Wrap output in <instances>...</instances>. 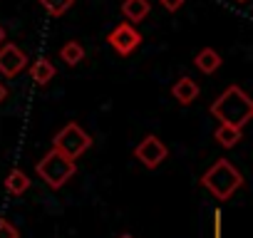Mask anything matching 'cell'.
<instances>
[{
    "label": "cell",
    "mask_w": 253,
    "mask_h": 238,
    "mask_svg": "<svg viewBox=\"0 0 253 238\" xmlns=\"http://www.w3.org/2000/svg\"><path fill=\"white\" fill-rule=\"evenodd\" d=\"M119 238H134V236H132V233H122Z\"/></svg>",
    "instance_id": "ffe728a7"
},
{
    "label": "cell",
    "mask_w": 253,
    "mask_h": 238,
    "mask_svg": "<svg viewBox=\"0 0 253 238\" xmlns=\"http://www.w3.org/2000/svg\"><path fill=\"white\" fill-rule=\"evenodd\" d=\"M5 42V30H3V25H0V45Z\"/></svg>",
    "instance_id": "d6986e66"
},
{
    "label": "cell",
    "mask_w": 253,
    "mask_h": 238,
    "mask_svg": "<svg viewBox=\"0 0 253 238\" xmlns=\"http://www.w3.org/2000/svg\"><path fill=\"white\" fill-rule=\"evenodd\" d=\"M0 238H20V231L8 218H0Z\"/></svg>",
    "instance_id": "2e32d148"
},
{
    "label": "cell",
    "mask_w": 253,
    "mask_h": 238,
    "mask_svg": "<svg viewBox=\"0 0 253 238\" xmlns=\"http://www.w3.org/2000/svg\"><path fill=\"white\" fill-rule=\"evenodd\" d=\"M40 5H42L52 18H60V15H65V13L75 5V0H40Z\"/></svg>",
    "instance_id": "9a60e30c"
},
{
    "label": "cell",
    "mask_w": 253,
    "mask_h": 238,
    "mask_svg": "<svg viewBox=\"0 0 253 238\" xmlns=\"http://www.w3.org/2000/svg\"><path fill=\"white\" fill-rule=\"evenodd\" d=\"M28 189H30L28 174L20 171V169H13V171L8 174V179H5V191H8L10 196H23Z\"/></svg>",
    "instance_id": "7c38bea8"
},
{
    "label": "cell",
    "mask_w": 253,
    "mask_h": 238,
    "mask_svg": "<svg viewBox=\"0 0 253 238\" xmlns=\"http://www.w3.org/2000/svg\"><path fill=\"white\" fill-rule=\"evenodd\" d=\"M159 3H162V8H164V10L176 13V10H181V8H184L186 0H159Z\"/></svg>",
    "instance_id": "e0dca14e"
},
{
    "label": "cell",
    "mask_w": 253,
    "mask_h": 238,
    "mask_svg": "<svg viewBox=\"0 0 253 238\" xmlns=\"http://www.w3.org/2000/svg\"><path fill=\"white\" fill-rule=\"evenodd\" d=\"M107 42L114 47V52H119L122 57L132 55L139 45H142V33L132 25V23H119L109 35H107Z\"/></svg>",
    "instance_id": "5b68a950"
},
{
    "label": "cell",
    "mask_w": 253,
    "mask_h": 238,
    "mask_svg": "<svg viewBox=\"0 0 253 238\" xmlns=\"http://www.w3.org/2000/svg\"><path fill=\"white\" fill-rule=\"evenodd\" d=\"M5 99H8V89H5V84H3V82H0V104H3Z\"/></svg>",
    "instance_id": "ac0fdd59"
},
{
    "label": "cell",
    "mask_w": 253,
    "mask_h": 238,
    "mask_svg": "<svg viewBox=\"0 0 253 238\" xmlns=\"http://www.w3.org/2000/svg\"><path fill=\"white\" fill-rule=\"evenodd\" d=\"M196 67L204 72V75H213L221 65H223V60H221V55L213 50V47H204L199 55H196Z\"/></svg>",
    "instance_id": "30bf717a"
},
{
    "label": "cell",
    "mask_w": 253,
    "mask_h": 238,
    "mask_svg": "<svg viewBox=\"0 0 253 238\" xmlns=\"http://www.w3.org/2000/svg\"><path fill=\"white\" fill-rule=\"evenodd\" d=\"M236 3H246V0H236Z\"/></svg>",
    "instance_id": "44dd1931"
},
{
    "label": "cell",
    "mask_w": 253,
    "mask_h": 238,
    "mask_svg": "<svg viewBox=\"0 0 253 238\" xmlns=\"http://www.w3.org/2000/svg\"><path fill=\"white\" fill-rule=\"evenodd\" d=\"M201 186L218 201H228L241 186H243V176L241 171L228 161V159H218L204 176H201Z\"/></svg>",
    "instance_id": "7a4b0ae2"
},
{
    "label": "cell",
    "mask_w": 253,
    "mask_h": 238,
    "mask_svg": "<svg viewBox=\"0 0 253 238\" xmlns=\"http://www.w3.org/2000/svg\"><path fill=\"white\" fill-rule=\"evenodd\" d=\"M122 13H124L126 20L142 23L149 15V0H124V3H122Z\"/></svg>",
    "instance_id": "8fae6325"
},
{
    "label": "cell",
    "mask_w": 253,
    "mask_h": 238,
    "mask_svg": "<svg viewBox=\"0 0 253 238\" xmlns=\"http://www.w3.org/2000/svg\"><path fill=\"white\" fill-rule=\"evenodd\" d=\"M25 67H28V55L18 45H13V42L0 45V75H5L8 79H13Z\"/></svg>",
    "instance_id": "52a82bcc"
},
{
    "label": "cell",
    "mask_w": 253,
    "mask_h": 238,
    "mask_svg": "<svg viewBox=\"0 0 253 238\" xmlns=\"http://www.w3.org/2000/svg\"><path fill=\"white\" fill-rule=\"evenodd\" d=\"M55 75H57V70H55V62H52L50 57H40V60H35V65L30 67V77H33L35 84H40V87H45L50 79H55Z\"/></svg>",
    "instance_id": "9c48e42d"
},
{
    "label": "cell",
    "mask_w": 253,
    "mask_h": 238,
    "mask_svg": "<svg viewBox=\"0 0 253 238\" xmlns=\"http://www.w3.org/2000/svg\"><path fill=\"white\" fill-rule=\"evenodd\" d=\"M216 142L221 144V147H226V149H231V147H236L238 142H241V129H236V127H226V124H218V129H216Z\"/></svg>",
    "instance_id": "5bb4252c"
},
{
    "label": "cell",
    "mask_w": 253,
    "mask_h": 238,
    "mask_svg": "<svg viewBox=\"0 0 253 238\" xmlns=\"http://www.w3.org/2000/svg\"><path fill=\"white\" fill-rule=\"evenodd\" d=\"M209 112L218 119L221 124L241 129L243 124H248V119L253 117V99L238 84H231V87H226L218 94V99H213Z\"/></svg>",
    "instance_id": "6da1fadb"
},
{
    "label": "cell",
    "mask_w": 253,
    "mask_h": 238,
    "mask_svg": "<svg viewBox=\"0 0 253 238\" xmlns=\"http://www.w3.org/2000/svg\"><path fill=\"white\" fill-rule=\"evenodd\" d=\"M38 176L50 186V189H62L75 174H77V161L67 159L65 154H60L57 149H50L35 166Z\"/></svg>",
    "instance_id": "3957f363"
},
{
    "label": "cell",
    "mask_w": 253,
    "mask_h": 238,
    "mask_svg": "<svg viewBox=\"0 0 253 238\" xmlns=\"http://www.w3.org/2000/svg\"><path fill=\"white\" fill-rule=\"evenodd\" d=\"M92 147V139H89V134L80 127V124H65L57 134H55V139H52V149H57L60 154H65L67 159H72V161H77L87 149Z\"/></svg>",
    "instance_id": "277c9868"
},
{
    "label": "cell",
    "mask_w": 253,
    "mask_h": 238,
    "mask_svg": "<svg viewBox=\"0 0 253 238\" xmlns=\"http://www.w3.org/2000/svg\"><path fill=\"white\" fill-rule=\"evenodd\" d=\"M171 94H174V99L179 102V104H191L196 97H199V84L191 79V77H181V79H176V84L171 87Z\"/></svg>",
    "instance_id": "ba28073f"
},
{
    "label": "cell",
    "mask_w": 253,
    "mask_h": 238,
    "mask_svg": "<svg viewBox=\"0 0 253 238\" xmlns=\"http://www.w3.org/2000/svg\"><path fill=\"white\" fill-rule=\"evenodd\" d=\"M134 157L147 166V169H157L167 157H169V149H167V144L159 139V137H154V134H149V137H144L139 144H137V149H134Z\"/></svg>",
    "instance_id": "8992f818"
},
{
    "label": "cell",
    "mask_w": 253,
    "mask_h": 238,
    "mask_svg": "<svg viewBox=\"0 0 253 238\" xmlns=\"http://www.w3.org/2000/svg\"><path fill=\"white\" fill-rule=\"evenodd\" d=\"M60 60H65V65H70V67H75V65H80L82 60H84V47L80 45V42H67V45H62V50H60Z\"/></svg>",
    "instance_id": "4fadbf2b"
}]
</instances>
